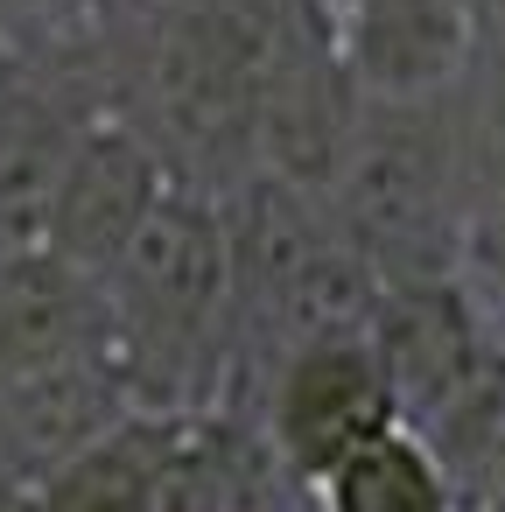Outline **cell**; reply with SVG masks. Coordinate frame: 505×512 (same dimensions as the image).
I'll list each match as a JSON object with an SVG mask.
<instances>
[{
  "mask_svg": "<svg viewBox=\"0 0 505 512\" xmlns=\"http://www.w3.org/2000/svg\"><path fill=\"white\" fill-rule=\"evenodd\" d=\"M0 8H15V15H78L92 0H0Z\"/></svg>",
  "mask_w": 505,
  "mask_h": 512,
  "instance_id": "10",
  "label": "cell"
},
{
  "mask_svg": "<svg viewBox=\"0 0 505 512\" xmlns=\"http://www.w3.org/2000/svg\"><path fill=\"white\" fill-rule=\"evenodd\" d=\"M0 512H29V470L0 449Z\"/></svg>",
  "mask_w": 505,
  "mask_h": 512,
  "instance_id": "9",
  "label": "cell"
},
{
  "mask_svg": "<svg viewBox=\"0 0 505 512\" xmlns=\"http://www.w3.org/2000/svg\"><path fill=\"white\" fill-rule=\"evenodd\" d=\"M484 512H505V477L491 484V498H484Z\"/></svg>",
  "mask_w": 505,
  "mask_h": 512,
  "instance_id": "11",
  "label": "cell"
},
{
  "mask_svg": "<svg viewBox=\"0 0 505 512\" xmlns=\"http://www.w3.org/2000/svg\"><path fill=\"white\" fill-rule=\"evenodd\" d=\"M92 358H127L106 274L43 239L0 253V386H29Z\"/></svg>",
  "mask_w": 505,
  "mask_h": 512,
  "instance_id": "5",
  "label": "cell"
},
{
  "mask_svg": "<svg viewBox=\"0 0 505 512\" xmlns=\"http://www.w3.org/2000/svg\"><path fill=\"white\" fill-rule=\"evenodd\" d=\"M92 120H99V106L64 71L0 57V253L43 239L57 176Z\"/></svg>",
  "mask_w": 505,
  "mask_h": 512,
  "instance_id": "6",
  "label": "cell"
},
{
  "mask_svg": "<svg viewBox=\"0 0 505 512\" xmlns=\"http://www.w3.org/2000/svg\"><path fill=\"white\" fill-rule=\"evenodd\" d=\"M407 407H400V379L365 330H323L309 344H295L288 358L267 365V414H260V435L274 442L281 456V477L295 484H323L351 449H365L372 435L400 428Z\"/></svg>",
  "mask_w": 505,
  "mask_h": 512,
  "instance_id": "2",
  "label": "cell"
},
{
  "mask_svg": "<svg viewBox=\"0 0 505 512\" xmlns=\"http://www.w3.org/2000/svg\"><path fill=\"white\" fill-rule=\"evenodd\" d=\"M470 155H477V197L491 211H505V29L484 50V99H477V141H470Z\"/></svg>",
  "mask_w": 505,
  "mask_h": 512,
  "instance_id": "8",
  "label": "cell"
},
{
  "mask_svg": "<svg viewBox=\"0 0 505 512\" xmlns=\"http://www.w3.org/2000/svg\"><path fill=\"white\" fill-rule=\"evenodd\" d=\"M120 309V351L141 407H218L239 358V246L232 211L176 183L155 225L106 274Z\"/></svg>",
  "mask_w": 505,
  "mask_h": 512,
  "instance_id": "1",
  "label": "cell"
},
{
  "mask_svg": "<svg viewBox=\"0 0 505 512\" xmlns=\"http://www.w3.org/2000/svg\"><path fill=\"white\" fill-rule=\"evenodd\" d=\"M323 8L365 106L449 99L484 57L477 0H323Z\"/></svg>",
  "mask_w": 505,
  "mask_h": 512,
  "instance_id": "4",
  "label": "cell"
},
{
  "mask_svg": "<svg viewBox=\"0 0 505 512\" xmlns=\"http://www.w3.org/2000/svg\"><path fill=\"white\" fill-rule=\"evenodd\" d=\"M463 505L470 498L456 470L414 421L372 435L316 484V512H463Z\"/></svg>",
  "mask_w": 505,
  "mask_h": 512,
  "instance_id": "7",
  "label": "cell"
},
{
  "mask_svg": "<svg viewBox=\"0 0 505 512\" xmlns=\"http://www.w3.org/2000/svg\"><path fill=\"white\" fill-rule=\"evenodd\" d=\"M176 162L162 155V141L127 120V113H99L85 127V141L71 148L50 218H43V246L85 260L92 274H113L127 260V246L155 225V211L176 190Z\"/></svg>",
  "mask_w": 505,
  "mask_h": 512,
  "instance_id": "3",
  "label": "cell"
}]
</instances>
